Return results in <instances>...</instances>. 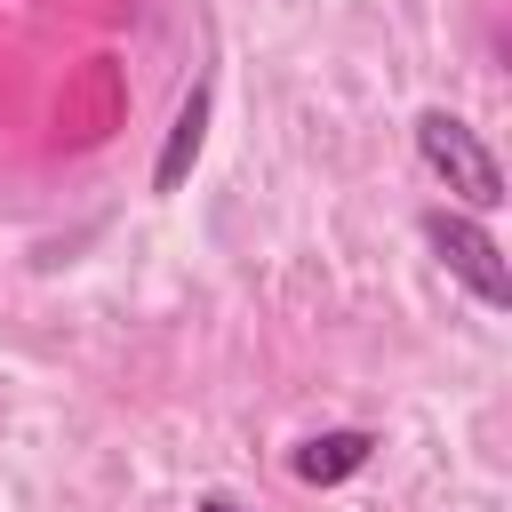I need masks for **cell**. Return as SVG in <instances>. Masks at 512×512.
<instances>
[{
  "mask_svg": "<svg viewBox=\"0 0 512 512\" xmlns=\"http://www.w3.org/2000/svg\"><path fill=\"white\" fill-rule=\"evenodd\" d=\"M368 432H320V440H304L296 448V480H312V488H328V480H344V472H360L368 464Z\"/></svg>",
  "mask_w": 512,
  "mask_h": 512,
  "instance_id": "obj_3",
  "label": "cell"
},
{
  "mask_svg": "<svg viewBox=\"0 0 512 512\" xmlns=\"http://www.w3.org/2000/svg\"><path fill=\"white\" fill-rule=\"evenodd\" d=\"M200 136H208V88H192V96H184V112H176V128H168V152H160V168H152V184H160V192H176V184H184V168L200 160Z\"/></svg>",
  "mask_w": 512,
  "mask_h": 512,
  "instance_id": "obj_4",
  "label": "cell"
},
{
  "mask_svg": "<svg viewBox=\"0 0 512 512\" xmlns=\"http://www.w3.org/2000/svg\"><path fill=\"white\" fill-rule=\"evenodd\" d=\"M416 152H424V168L464 200V208H496L504 200V168H496V152L480 144V128L472 120H456V112H424L416 120Z\"/></svg>",
  "mask_w": 512,
  "mask_h": 512,
  "instance_id": "obj_1",
  "label": "cell"
},
{
  "mask_svg": "<svg viewBox=\"0 0 512 512\" xmlns=\"http://www.w3.org/2000/svg\"><path fill=\"white\" fill-rule=\"evenodd\" d=\"M424 240H432V256H440V264H448V272H456L488 312H504V304H512V272H504L496 240H488L472 216H448V208H440V216H424Z\"/></svg>",
  "mask_w": 512,
  "mask_h": 512,
  "instance_id": "obj_2",
  "label": "cell"
},
{
  "mask_svg": "<svg viewBox=\"0 0 512 512\" xmlns=\"http://www.w3.org/2000/svg\"><path fill=\"white\" fill-rule=\"evenodd\" d=\"M200 512H240V504L232 496H200Z\"/></svg>",
  "mask_w": 512,
  "mask_h": 512,
  "instance_id": "obj_5",
  "label": "cell"
}]
</instances>
